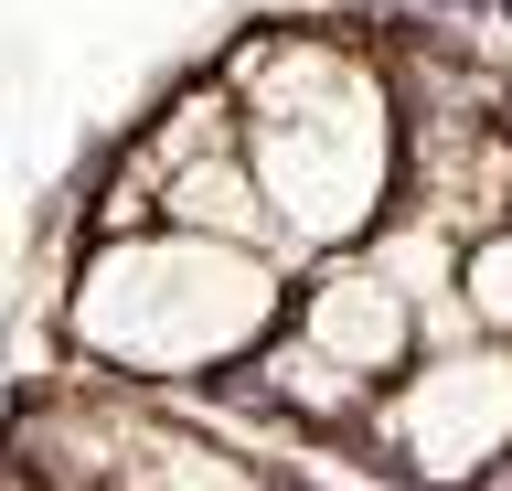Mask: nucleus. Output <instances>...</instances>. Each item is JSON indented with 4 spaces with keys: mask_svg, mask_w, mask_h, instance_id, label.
<instances>
[{
    "mask_svg": "<svg viewBox=\"0 0 512 491\" xmlns=\"http://www.w3.org/2000/svg\"><path fill=\"white\" fill-rule=\"evenodd\" d=\"M235 139L299 246H342L374 225L395 182V118L384 86L331 43H267L235 65Z\"/></svg>",
    "mask_w": 512,
    "mask_h": 491,
    "instance_id": "obj_1",
    "label": "nucleus"
},
{
    "mask_svg": "<svg viewBox=\"0 0 512 491\" xmlns=\"http://www.w3.org/2000/svg\"><path fill=\"white\" fill-rule=\"evenodd\" d=\"M459 299L480 310V331H491V342H512V225H491V235L470 246V278H459Z\"/></svg>",
    "mask_w": 512,
    "mask_h": 491,
    "instance_id": "obj_7",
    "label": "nucleus"
},
{
    "mask_svg": "<svg viewBox=\"0 0 512 491\" xmlns=\"http://www.w3.org/2000/svg\"><path fill=\"white\" fill-rule=\"evenodd\" d=\"M416 331H427V310H416L374 257H342V267H320L310 289H299V342L352 363L363 385H374V374H416Z\"/></svg>",
    "mask_w": 512,
    "mask_h": 491,
    "instance_id": "obj_4",
    "label": "nucleus"
},
{
    "mask_svg": "<svg viewBox=\"0 0 512 491\" xmlns=\"http://www.w3.org/2000/svg\"><path fill=\"white\" fill-rule=\"evenodd\" d=\"M107 481H118V491H267L246 459L203 449V438H160V427H128Z\"/></svg>",
    "mask_w": 512,
    "mask_h": 491,
    "instance_id": "obj_5",
    "label": "nucleus"
},
{
    "mask_svg": "<svg viewBox=\"0 0 512 491\" xmlns=\"http://www.w3.org/2000/svg\"><path fill=\"white\" fill-rule=\"evenodd\" d=\"M384 449L416 491H470L491 470H512V342L427 353L384 395Z\"/></svg>",
    "mask_w": 512,
    "mask_h": 491,
    "instance_id": "obj_3",
    "label": "nucleus"
},
{
    "mask_svg": "<svg viewBox=\"0 0 512 491\" xmlns=\"http://www.w3.org/2000/svg\"><path fill=\"white\" fill-rule=\"evenodd\" d=\"M267 385H278L299 417H352V406H363V374H352V363H331V353H310L299 331H288V353L267 363Z\"/></svg>",
    "mask_w": 512,
    "mask_h": 491,
    "instance_id": "obj_6",
    "label": "nucleus"
},
{
    "mask_svg": "<svg viewBox=\"0 0 512 491\" xmlns=\"http://www.w3.org/2000/svg\"><path fill=\"white\" fill-rule=\"evenodd\" d=\"M278 321V267L224 235H118L75 278V342L128 374H214Z\"/></svg>",
    "mask_w": 512,
    "mask_h": 491,
    "instance_id": "obj_2",
    "label": "nucleus"
}]
</instances>
